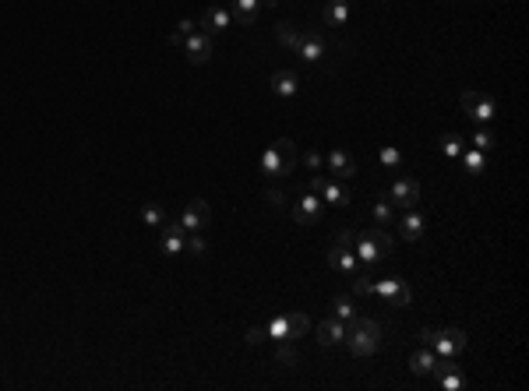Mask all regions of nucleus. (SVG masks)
Here are the masks:
<instances>
[{
	"label": "nucleus",
	"instance_id": "obj_1",
	"mask_svg": "<svg viewBox=\"0 0 529 391\" xmlns=\"http://www.w3.org/2000/svg\"><path fill=\"white\" fill-rule=\"evenodd\" d=\"M346 349L353 356H374L381 349V325L374 318H353L346 325Z\"/></svg>",
	"mask_w": 529,
	"mask_h": 391
},
{
	"label": "nucleus",
	"instance_id": "obj_2",
	"mask_svg": "<svg viewBox=\"0 0 529 391\" xmlns=\"http://www.w3.org/2000/svg\"><path fill=\"white\" fill-rule=\"evenodd\" d=\"M388 250H392V236L381 229V225H374V229H360L356 233V243H353V254L360 258V265H378V261H385L388 258Z\"/></svg>",
	"mask_w": 529,
	"mask_h": 391
},
{
	"label": "nucleus",
	"instance_id": "obj_3",
	"mask_svg": "<svg viewBox=\"0 0 529 391\" xmlns=\"http://www.w3.org/2000/svg\"><path fill=\"white\" fill-rule=\"evenodd\" d=\"M459 106H463V113L470 116L476 127H483V123H490L498 116V103L490 96H480V92H463L459 96Z\"/></svg>",
	"mask_w": 529,
	"mask_h": 391
},
{
	"label": "nucleus",
	"instance_id": "obj_4",
	"mask_svg": "<svg viewBox=\"0 0 529 391\" xmlns=\"http://www.w3.org/2000/svg\"><path fill=\"white\" fill-rule=\"evenodd\" d=\"M420 198H423V187H420V180H413V176H399V180L392 183V191H388V201H392L396 208H403V212L416 208Z\"/></svg>",
	"mask_w": 529,
	"mask_h": 391
},
{
	"label": "nucleus",
	"instance_id": "obj_5",
	"mask_svg": "<svg viewBox=\"0 0 529 391\" xmlns=\"http://www.w3.org/2000/svg\"><path fill=\"white\" fill-rule=\"evenodd\" d=\"M374 296H381V300H385L388 307H410V300H413L410 285H406V282L399 279V275L374 282Z\"/></svg>",
	"mask_w": 529,
	"mask_h": 391
},
{
	"label": "nucleus",
	"instance_id": "obj_6",
	"mask_svg": "<svg viewBox=\"0 0 529 391\" xmlns=\"http://www.w3.org/2000/svg\"><path fill=\"white\" fill-rule=\"evenodd\" d=\"M208 223H212V208H208V201H205V198H191L187 208H183V215H180V225H183L187 233H201Z\"/></svg>",
	"mask_w": 529,
	"mask_h": 391
},
{
	"label": "nucleus",
	"instance_id": "obj_7",
	"mask_svg": "<svg viewBox=\"0 0 529 391\" xmlns=\"http://www.w3.org/2000/svg\"><path fill=\"white\" fill-rule=\"evenodd\" d=\"M430 349L438 356H459L466 349V332L463 328H441V332H434V338H430Z\"/></svg>",
	"mask_w": 529,
	"mask_h": 391
},
{
	"label": "nucleus",
	"instance_id": "obj_8",
	"mask_svg": "<svg viewBox=\"0 0 529 391\" xmlns=\"http://www.w3.org/2000/svg\"><path fill=\"white\" fill-rule=\"evenodd\" d=\"M430 374L438 377V385H441L445 391H463V388H466V377H463V370L452 363V356H441V360H434Z\"/></svg>",
	"mask_w": 529,
	"mask_h": 391
},
{
	"label": "nucleus",
	"instance_id": "obj_9",
	"mask_svg": "<svg viewBox=\"0 0 529 391\" xmlns=\"http://www.w3.org/2000/svg\"><path fill=\"white\" fill-rule=\"evenodd\" d=\"M321 215H325V201L318 198V194H303L300 201L293 205V219H296V225H318L321 223Z\"/></svg>",
	"mask_w": 529,
	"mask_h": 391
},
{
	"label": "nucleus",
	"instance_id": "obj_10",
	"mask_svg": "<svg viewBox=\"0 0 529 391\" xmlns=\"http://www.w3.org/2000/svg\"><path fill=\"white\" fill-rule=\"evenodd\" d=\"M183 50H187V60L198 67V64H208L212 60V36H205V32H191L187 39H183Z\"/></svg>",
	"mask_w": 529,
	"mask_h": 391
},
{
	"label": "nucleus",
	"instance_id": "obj_11",
	"mask_svg": "<svg viewBox=\"0 0 529 391\" xmlns=\"http://www.w3.org/2000/svg\"><path fill=\"white\" fill-rule=\"evenodd\" d=\"M183 240H187V229L180 225V219L176 223H166L163 229H159V250L163 254H183Z\"/></svg>",
	"mask_w": 529,
	"mask_h": 391
},
{
	"label": "nucleus",
	"instance_id": "obj_12",
	"mask_svg": "<svg viewBox=\"0 0 529 391\" xmlns=\"http://www.w3.org/2000/svg\"><path fill=\"white\" fill-rule=\"evenodd\" d=\"M325 169L332 176H339V180H350V176H356V159H353L350 152H343V148H332L325 156Z\"/></svg>",
	"mask_w": 529,
	"mask_h": 391
},
{
	"label": "nucleus",
	"instance_id": "obj_13",
	"mask_svg": "<svg viewBox=\"0 0 529 391\" xmlns=\"http://www.w3.org/2000/svg\"><path fill=\"white\" fill-rule=\"evenodd\" d=\"M314 335H318V345H321V349H332V345H339V342L346 338V325H343L339 318H325Z\"/></svg>",
	"mask_w": 529,
	"mask_h": 391
},
{
	"label": "nucleus",
	"instance_id": "obj_14",
	"mask_svg": "<svg viewBox=\"0 0 529 391\" xmlns=\"http://www.w3.org/2000/svg\"><path fill=\"white\" fill-rule=\"evenodd\" d=\"M321 21H325V29H343L350 21V0H325Z\"/></svg>",
	"mask_w": 529,
	"mask_h": 391
},
{
	"label": "nucleus",
	"instance_id": "obj_15",
	"mask_svg": "<svg viewBox=\"0 0 529 391\" xmlns=\"http://www.w3.org/2000/svg\"><path fill=\"white\" fill-rule=\"evenodd\" d=\"M230 25H233V14H230L226 7H208V11H205V18H201L205 36H219V32H226Z\"/></svg>",
	"mask_w": 529,
	"mask_h": 391
},
{
	"label": "nucleus",
	"instance_id": "obj_16",
	"mask_svg": "<svg viewBox=\"0 0 529 391\" xmlns=\"http://www.w3.org/2000/svg\"><path fill=\"white\" fill-rule=\"evenodd\" d=\"M325 36L321 32H303V39H300V46H296V54L303 56L307 64H314V60H321L325 56Z\"/></svg>",
	"mask_w": 529,
	"mask_h": 391
},
{
	"label": "nucleus",
	"instance_id": "obj_17",
	"mask_svg": "<svg viewBox=\"0 0 529 391\" xmlns=\"http://www.w3.org/2000/svg\"><path fill=\"white\" fill-rule=\"evenodd\" d=\"M321 201H328V205H336V208H346L353 201V194H350V187L343 183V180H328L325 187H321V194H318Z\"/></svg>",
	"mask_w": 529,
	"mask_h": 391
},
{
	"label": "nucleus",
	"instance_id": "obj_18",
	"mask_svg": "<svg viewBox=\"0 0 529 391\" xmlns=\"http://www.w3.org/2000/svg\"><path fill=\"white\" fill-rule=\"evenodd\" d=\"M328 265L336 268V272H346V275H356L360 272V258L353 254V250H346V247H332V254H328Z\"/></svg>",
	"mask_w": 529,
	"mask_h": 391
},
{
	"label": "nucleus",
	"instance_id": "obj_19",
	"mask_svg": "<svg viewBox=\"0 0 529 391\" xmlns=\"http://www.w3.org/2000/svg\"><path fill=\"white\" fill-rule=\"evenodd\" d=\"M296 88H300V78H296L293 71H276V74H272V96H279V99H293Z\"/></svg>",
	"mask_w": 529,
	"mask_h": 391
},
{
	"label": "nucleus",
	"instance_id": "obj_20",
	"mask_svg": "<svg viewBox=\"0 0 529 391\" xmlns=\"http://www.w3.org/2000/svg\"><path fill=\"white\" fill-rule=\"evenodd\" d=\"M423 229H427V223H423V215L420 212H406L403 219H399V236L406 240V243H416L420 236H423Z\"/></svg>",
	"mask_w": 529,
	"mask_h": 391
},
{
	"label": "nucleus",
	"instance_id": "obj_21",
	"mask_svg": "<svg viewBox=\"0 0 529 391\" xmlns=\"http://www.w3.org/2000/svg\"><path fill=\"white\" fill-rule=\"evenodd\" d=\"M276 39H279L283 46L296 50V46H300V39H303V29H300L296 21H290V18H283V21L276 25Z\"/></svg>",
	"mask_w": 529,
	"mask_h": 391
},
{
	"label": "nucleus",
	"instance_id": "obj_22",
	"mask_svg": "<svg viewBox=\"0 0 529 391\" xmlns=\"http://www.w3.org/2000/svg\"><path fill=\"white\" fill-rule=\"evenodd\" d=\"M276 145V152H279V166H283V176H290L296 169V145L290 138H279V141H272Z\"/></svg>",
	"mask_w": 529,
	"mask_h": 391
},
{
	"label": "nucleus",
	"instance_id": "obj_23",
	"mask_svg": "<svg viewBox=\"0 0 529 391\" xmlns=\"http://www.w3.org/2000/svg\"><path fill=\"white\" fill-rule=\"evenodd\" d=\"M258 11H261V0H233V21H240V25H251L254 18H258Z\"/></svg>",
	"mask_w": 529,
	"mask_h": 391
},
{
	"label": "nucleus",
	"instance_id": "obj_24",
	"mask_svg": "<svg viewBox=\"0 0 529 391\" xmlns=\"http://www.w3.org/2000/svg\"><path fill=\"white\" fill-rule=\"evenodd\" d=\"M430 367H434V352H430L427 345H420V349L410 356V370L416 374V377H423V374H430Z\"/></svg>",
	"mask_w": 529,
	"mask_h": 391
},
{
	"label": "nucleus",
	"instance_id": "obj_25",
	"mask_svg": "<svg viewBox=\"0 0 529 391\" xmlns=\"http://www.w3.org/2000/svg\"><path fill=\"white\" fill-rule=\"evenodd\" d=\"M374 223L378 225L396 223V205L388 201V194H378V201H374Z\"/></svg>",
	"mask_w": 529,
	"mask_h": 391
},
{
	"label": "nucleus",
	"instance_id": "obj_26",
	"mask_svg": "<svg viewBox=\"0 0 529 391\" xmlns=\"http://www.w3.org/2000/svg\"><path fill=\"white\" fill-rule=\"evenodd\" d=\"M276 363H279V367H286V370H293L296 363H300L293 342H276Z\"/></svg>",
	"mask_w": 529,
	"mask_h": 391
},
{
	"label": "nucleus",
	"instance_id": "obj_27",
	"mask_svg": "<svg viewBox=\"0 0 529 391\" xmlns=\"http://www.w3.org/2000/svg\"><path fill=\"white\" fill-rule=\"evenodd\" d=\"M261 173L265 176H283V166H279V152H276V145H268L265 152H261Z\"/></svg>",
	"mask_w": 529,
	"mask_h": 391
},
{
	"label": "nucleus",
	"instance_id": "obj_28",
	"mask_svg": "<svg viewBox=\"0 0 529 391\" xmlns=\"http://www.w3.org/2000/svg\"><path fill=\"white\" fill-rule=\"evenodd\" d=\"M286 328H290V342H296V338H303V335H307L311 321H307V314H300V310H293V314H286Z\"/></svg>",
	"mask_w": 529,
	"mask_h": 391
},
{
	"label": "nucleus",
	"instance_id": "obj_29",
	"mask_svg": "<svg viewBox=\"0 0 529 391\" xmlns=\"http://www.w3.org/2000/svg\"><path fill=\"white\" fill-rule=\"evenodd\" d=\"M441 152H445L448 159H459V156L466 152V145H463L459 134H441Z\"/></svg>",
	"mask_w": 529,
	"mask_h": 391
},
{
	"label": "nucleus",
	"instance_id": "obj_30",
	"mask_svg": "<svg viewBox=\"0 0 529 391\" xmlns=\"http://www.w3.org/2000/svg\"><path fill=\"white\" fill-rule=\"evenodd\" d=\"M332 318H339L343 325H350L353 318H356V310H353L350 296H336V303H332Z\"/></svg>",
	"mask_w": 529,
	"mask_h": 391
},
{
	"label": "nucleus",
	"instance_id": "obj_31",
	"mask_svg": "<svg viewBox=\"0 0 529 391\" xmlns=\"http://www.w3.org/2000/svg\"><path fill=\"white\" fill-rule=\"evenodd\" d=\"M141 223L152 225V229H163V225H166V212H163L159 205H145V208H141Z\"/></svg>",
	"mask_w": 529,
	"mask_h": 391
},
{
	"label": "nucleus",
	"instance_id": "obj_32",
	"mask_svg": "<svg viewBox=\"0 0 529 391\" xmlns=\"http://www.w3.org/2000/svg\"><path fill=\"white\" fill-rule=\"evenodd\" d=\"M265 328H268V338H272V342H290V328H286V314L272 318V321H268Z\"/></svg>",
	"mask_w": 529,
	"mask_h": 391
},
{
	"label": "nucleus",
	"instance_id": "obj_33",
	"mask_svg": "<svg viewBox=\"0 0 529 391\" xmlns=\"http://www.w3.org/2000/svg\"><path fill=\"white\" fill-rule=\"evenodd\" d=\"M194 29H198V25H194V18H180V25L170 32V46H183V39H187Z\"/></svg>",
	"mask_w": 529,
	"mask_h": 391
},
{
	"label": "nucleus",
	"instance_id": "obj_34",
	"mask_svg": "<svg viewBox=\"0 0 529 391\" xmlns=\"http://www.w3.org/2000/svg\"><path fill=\"white\" fill-rule=\"evenodd\" d=\"M459 159L466 163V169H470V173H483V169H487V156H483V152H476V148H470V152H463Z\"/></svg>",
	"mask_w": 529,
	"mask_h": 391
},
{
	"label": "nucleus",
	"instance_id": "obj_35",
	"mask_svg": "<svg viewBox=\"0 0 529 391\" xmlns=\"http://www.w3.org/2000/svg\"><path fill=\"white\" fill-rule=\"evenodd\" d=\"M183 250H187V254H194V258H201V254L208 250V243L201 240V233H191V236L183 240Z\"/></svg>",
	"mask_w": 529,
	"mask_h": 391
},
{
	"label": "nucleus",
	"instance_id": "obj_36",
	"mask_svg": "<svg viewBox=\"0 0 529 391\" xmlns=\"http://www.w3.org/2000/svg\"><path fill=\"white\" fill-rule=\"evenodd\" d=\"M470 145L476 148V152H487V148L494 145V134H490V131H483V127H476V134L470 138Z\"/></svg>",
	"mask_w": 529,
	"mask_h": 391
},
{
	"label": "nucleus",
	"instance_id": "obj_37",
	"mask_svg": "<svg viewBox=\"0 0 529 391\" xmlns=\"http://www.w3.org/2000/svg\"><path fill=\"white\" fill-rule=\"evenodd\" d=\"M243 342H247V345H265V342H268V328H265V325H251L247 335H243Z\"/></svg>",
	"mask_w": 529,
	"mask_h": 391
},
{
	"label": "nucleus",
	"instance_id": "obj_38",
	"mask_svg": "<svg viewBox=\"0 0 529 391\" xmlns=\"http://www.w3.org/2000/svg\"><path fill=\"white\" fill-rule=\"evenodd\" d=\"M265 201H268L272 208H286V201H290V194H286L283 187H268V191H265Z\"/></svg>",
	"mask_w": 529,
	"mask_h": 391
},
{
	"label": "nucleus",
	"instance_id": "obj_39",
	"mask_svg": "<svg viewBox=\"0 0 529 391\" xmlns=\"http://www.w3.org/2000/svg\"><path fill=\"white\" fill-rule=\"evenodd\" d=\"M353 293H356V296H374V282L367 279L363 272H356V275H353Z\"/></svg>",
	"mask_w": 529,
	"mask_h": 391
},
{
	"label": "nucleus",
	"instance_id": "obj_40",
	"mask_svg": "<svg viewBox=\"0 0 529 391\" xmlns=\"http://www.w3.org/2000/svg\"><path fill=\"white\" fill-rule=\"evenodd\" d=\"M399 163H403V152L399 148H392V145L381 148V166H399Z\"/></svg>",
	"mask_w": 529,
	"mask_h": 391
},
{
	"label": "nucleus",
	"instance_id": "obj_41",
	"mask_svg": "<svg viewBox=\"0 0 529 391\" xmlns=\"http://www.w3.org/2000/svg\"><path fill=\"white\" fill-rule=\"evenodd\" d=\"M332 240H336V247H346V250H353V243H356V233H353V229H339Z\"/></svg>",
	"mask_w": 529,
	"mask_h": 391
},
{
	"label": "nucleus",
	"instance_id": "obj_42",
	"mask_svg": "<svg viewBox=\"0 0 529 391\" xmlns=\"http://www.w3.org/2000/svg\"><path fill=\"white\" fill-rule=\"evenodd\" d=\"M303 166L307 169H325V156H321V152H303Z\"/></svg>",
	"mask_w": 529,
	"mask_h": 391
},
{
	"label": "nucleus",
	"instance_id": "obj_43",
	"mask_svg": "<svg viewBox=\"0 0 529 391\" xmlns=\"http://www.w3.org/2000/svg\"><path fill=\"white\" fill-rule=\"evenodd\" d=\"M434 332H438V328H420V345H430V338H434Z\"/></svg>",
	"mask_w": 529,
	"mask_h": 391
}]
</instances>
